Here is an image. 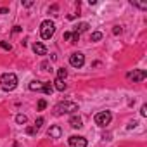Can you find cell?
<instances>
[{
	"label": "cell",
	"instance_id": "6da1fadb",
	"mask_svg": "<svg viewBox=\"0 0 147 147\" xmlns=\"http://www.w3.org/2000/svg\"><path fill=\"white\" fill-rule=\"evenodd\" d=\"M0 87L5 92H12L18 87V76L14 73H5V75L0 76Z\"/></svg>",
	"mask_w": 147,
	"mask_h": 147
},
{
	"label": "cell",
	"instance_id": "7a4b0ae2",
	"mask_svg": "<svg viewBox=\"0 0 147 147\" xmlns=\"http://www.w3.org/2000/svg\"><path fill=\"white\" fill-rule=\"evenodd\" d=\"M76 111H78V104L76 102H71V100L59 102L54 107V113L55 114H69V113H76Z\"/></svg>",
	"mask_w": 147,
	"mask_h": 147
},
{
	"label": "cell",
	"instance_id": "3957f363",
	"mask_svg": "<svg viewBox=\"0 0 147 147\" xmlns=\"http://www.w3.org/2000/svg\"><path fill=\"white\" fill-rule=\"evenodd\" d=\"M55 33V24L50 21V19H45L42 24H40V35L43 40H50Z\"/></svg>",
	"mask_w": 147,
	"mask_h": 147
},
{
	"label": "cell",
	"instance_id": "277c9868",
	"mask_svg": "<svg viewBox=\"0 0 147 147\" xmlns=\"http://www.w3.org/2000/svg\"><path fill=\"white\" fill-rule=\"evenodd\" d=\"M111 119H113V114H111L109 111H100V113H97L95 118H94V121H95L99 126H107V125L111 123Z\"/></svg>",
	"mask_w": 147,
	"mask_h": 147
},
{
	"label": "cell",
	"instance_id": "5b68a950",
	"mask_svg": "<svg viewBox=\"0 0 147 147\" xmlns=\"http://www.w3.org/2000/svg\"><path fill=\"white\" fill-rule=\"evenodd\" d=\"M126 78L130 82H144L147 78V71L145 69H133L131 73H128V75H126Z\"/></svg>",
	"mask_w": 147,
	"mask_h": 147
},
{
	"label": "cell",
	"instance_id": "8992f818",
	"mask_svg": "<svg viewBox=\"0 0 147 147\" xmlns=\"http://www.w3.org/2000/svg\"><path fill=\"white\" fill-rule=\"evenodd\" d=\"M69 64H71L73 67H82V66L85 64V55H83L82 52L71 54V57H69Z\"/></svg>",
	"mask_w": 147,
	"mask_h": 147
},
{
	"label": "cell",
	"instance_id": "52a82bcc",
	"mask_svg": "<svg viewBox=\"0 0 147 147\" xmlns=\"http://www.w3.org/2000/svg\"><path fill=\"white\" fill-rule=\"evenodd\" d=\"M69 147H87V138L85 137H78V135H71L67 138Z\"/></svg>",
	"mask_w": 147,
	"mask_h": 147
},
{
	"label": "cell",
	"instance_id": "ba28073f",
	"mask_svg": "<svg viewBox=\"0 0 147 147\" xmlns=\"http://www.w3.org/2000/svg\"><path fill=\"white\" fill-rule=\"evenodd\" d=\"M69 125H71L73 128H82V126H83V119H82L78 114H73V116L69 118Z\"/></svg>",
	"mask_w": 147,
	"mask_h": 147
},
{
	"label": "cell",
	"instance_id": "9c48e42d",
	"mask_svg": "<svg viewBox=\"0 0 147 147\" xmlns=\"http://www.w3.org/2000/svg\"><path fill=\"white\" fill-rule=\"evenodd\" d=\"M33 52H35L36 55H45V54H47V47H45L43 43L36 42V43H33Z\"/></svg>",
	"mask_w": 147,
	"mask_h": 147
},
{
	"label": "cell",
	"instance_id": "30bf717a",
	"mask_svg": "<svg viewBox=\"0 0 147 147\" xmlns=\"http://www.w3.org/2000/svg\"><path fill=\"white\" fill-rule=\"evenodd\" d=\"M47 133H49V137H50V138H61V135H62V130H61L59 126H50Z\"/></svg>",
	"mask_w": 147,
	"mask_h": 147
},
{
	"label": "cell",
	"instance_id": "8fae6325",
	"mask_svg": "<svg viewBox=\"0 0 147 147\" xmlns=\"http://www.w3.org/2000/svg\"><path fill=\"white\" fill-rule=\"evenodd\" d=\"M28 87H30V90H36V92H42V90H43V83L38 82V80H33Z\"/></svg>",
	"mask_w": 147,
	"mask_h": 147
},
{
	"label": "cell",
	"instance_id": "7c38bea8",
	"mask_svg": "<svg viewBox=\"0 0 147 147\" xmlns=\"http://www.w3.org/2000/svg\"><path fill=\"white\" fill-rule=\"evenodd\" d=\"M54 88L59 90V92H64V90H66V83H64V80H59V78H57V80L54 82Z\"/></svg>",
	"mask_w": 147,
	"mask_h": 147
},
{
	"label": "cell",
	"instance_id": "4fadbf2b",
	"mask_svg": "<svg viewBox=\"0 0 147 147\" xmlns=\"http://www.w3.org/2000/svg\"><path fill=\"white\" fill-rule=\"evenodd\" d=\"M87 30H88V24H87V23H80L78 26H75V31H73V33H78V35H80V33H83V31H87Z\"/></svg>",
	"mask_w": 147,
	"mask_h": 147
},
{
	"label": "cell",
	"instance_id": "5bb4252c",
	"mask_svg": "<svg viewBox=\"0 0 147 147\" xmlns=\"http://www.w3.org/2000/svg\"><path fill=\"white\" fill-rule=\"evenodd\" d=\"M43 94H47V95H50L52 92H54V85L52 83H43V90H42Z\"/></svg>",
	"mask_w": 147,
	"mask_h": 147
},
{
	"label": "cell",
	"instance_id": "9a60e30c",
	"mask_svg": "<svg viewBox=\"0 0 147 147\" xmlns=\"http://www.w3.org/2000/svg\"><path fill=\"white\" fill-rule=\"evenodd\" d=\"M66 76H67V71H66L64 67H59V69H57V78H59V80H64Z\"/></svg>",
	"mask_w": 147,
	"mask_h": 147
},
{
	"label": "cell",
	"instance_id": "2e32d148",
	"mask_svg": "<svg viewBox=\"0 0 147 147\" xmlns=\"http://www.w3.org/2000/svg\"><path fill=\"white\" fill-rule=\"evenodd\" d=\"M26 121H28V118H26L24 114H18V116H16V123H19V125H24Z\"/></svg>",
	"mask_w": 147,
	"mask_h": 147
},
{
	"label": "cell",
	"instance_id": "e0dca14e",
	"mask_svg": "<svg viewBox=\"0 0 147 147\" xmlns=\"http://www.w3.org/2000/svg\"><path fill=\"white\" fill-rule=\"evenodd\" d=\"M100 38H102V33H100V31H95V33H92V36H90L92 42H99Z\"/></svg>",
	"mask_w": 147,
	"mask_h": 147
},
{
	"label": "cell",
	"instance_id": "ac0fdd59",
	"mask_svg": "<svg viewBox=\"0 0 147 147\" xmlns=\"http://www.w3.org/2000/svg\"><path fill=\"white\" fill-rule=\"evenodd\" d=\"M47 107V102H45V99H40L38 100V111H43Z\"/></svg>",
	"mask_w": 147,
	"mask_h": 147
},
{
	"label": "cell",
	"instance_id": "d6986e66",
	"mask_svg": "<svg viewBox=\"0 0 147 147\" xmlns=\"http://www.w3.org/2000/svg\"><path fill=\"white\" fill-rule=\"evenodd\" d=\"M0 47H2L4 50H12V45L7 43V42H0Z\"/></svg>",
	"mask_w": 147,
	"mask_h": 147
},
{
	"label": "cell",
	"instance_id": "ffe728a7",
	"mask_svg": "<svg viewBox=\"0 0 147 147\" xmlns=\"http://www.w3.org/2000/svg\"><path fill=\"white\" fill-rule=\"evenodd\" d=\"M78 40H80L78 33H71V43H78Z\"/></svg>",
	"mask_w": 147,
	"mask_h": 147
},
{
	"label": "cell",
	"instance_id": "44dd1931",
	"mask_svg": "<svg viewBox=\"0 0 147 147\" xmlns=\"http://www.w3.org/2000/svg\"><path fill=\"white\" fill-rule=\"evenodd\" d=\"M36 131H38V130H36L35 126H28V128H26V133H28V135H35Z\"/></svg>",
	"mask_w": 147,
	"mask_h": 147
},
{
	"label": "cell",
	"instance_id": "7402d4cb",
	"mask_svg": "<svg viewBox=\"0 0 147 147\" xmlns=\"http://www.w3.org/2000/svg\"><path fill=\"white\" fill-rule=\"evenodd\" d=\"M133 5H137V7H140V9H147V4H144V2H131Z\"/></svg>",
	"mask_w": 147,
	"mask_h": 147
},
{
	"label": "cell",
	"instance_id": "603a6c76",
	"mask_svg": "<svg viewBox=\"0 0 147 147\" xmlns=\"http://www.w3.org/2000/svg\"><path fill=\"white\" fill-rule=\"evenodd\" d=\"M42 125H43V118H38V119H36V121H35V128H36V130H38V128H40V126H42Z\"/></svg>",
	"mask_w": 147,
	"mask_h": 147
},
{
	"label": "cell",
	"instance_id": "cb8c5ba5",
	"mask_svg": "<svg viewBox=\"0 0 147 147\" xmlns=\"http://www.w3.org/2000/svg\"><path fill=\"white\" fill-rule=\"evenodd\" d=\"M140 114H142V116H147V106H145V104L140 107Z\"/></svg>",
	"mask_w": 147,
	"mask_h": 147
},
{
	"label": "cell",
	"instance_id": "d4e9b609",
	"mask_svg": "<svg viewBox=\"0 0 147 147\" xmlns=\"http://www.w3.org/2000/svg\"><path fill=\"white\" fill-rule=\"evenodd\" d=\"M71 33H73V31H66V33L62 35V38H64V40H71Z\"/></svg>",
	"mask_w": 147,
	"mask_h": 147
},
{
	"label": "cell",
	"instance_id": "484cf974",
	"mask_svg": "<svg viewBox=\"0 0 147 147\" xmlns=\"http://www.w3.org/2000/svg\"><path fill=\"white\" fill-rule=\"evenodd\" d=\"M113 33H114V35H119V33H121V26H114Z\"/></svg>",
	"mask_w": 147,
	"mask_h": 147
},
{
	"label": "cell",
	"instance_id": "4316f807",
	"mask_svg": "<svg viewBox=\"0 0 147 147\" xmlns=\"http://www.w3.org/2000/svg\"><path fill=\"white\" fill-rule=\"evenodd\" d=\"M137 125H138L137 121H130V125H128V130H131V128H135Z\"/></svg>",
	"mask_w": 147,
	"mask_h": 147
},
{
	"label": "cell",
	"instance_id": "83f0119b",
	"mask_svg": "<svg viewBox=\"0 0 147 147\" xmlns=\"http://www.w3.org/2000/svg\"><path fill=\"white\" fill-rule=\"evenodd\" d=\"M23 5H24V7H31V5H33V2H31V0H26Z\"/></svg>",
	"mask_w": 147,
	"mask_h": 147
},
{
	"label": "cell",
	"instance_id": "f1b7e54d",
	"mask_svg": "<svg viewBox=\"0 0 147 147\" xmlns=\"http://www.w3.org/2000/svg\"><path fill=\"white\" fill-rule=\"evenodd\" d=\"M42 67H43L45 71H49V67H50V66H49V62H43V64H42Z\"/></svg>",
	"mask_w": 147,
	"mask_h": 147
},
{
	"label": "cell",
	"instance_id": "f546056e",
	"mask_svg": "<svg viewBox=\"0 0 147 147\" xmlns=\"http://www.w3.org/2000/svg\"><path fill=\"white\" fill-rule=\"evenodd\" d=\"M0 14H7V7H0Z\"/></svg>",
	"mask_w": 147,
	"mask_h": 147
}]
</instances>
